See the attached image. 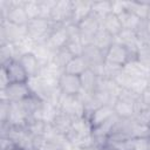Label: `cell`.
<instances>
[{"mask_svg":"<svg viewBox=\"0 0 150 150\" xmlns=\"http://www.w3.org/2000/svg\"><path fill=\"white\" fill-rule=\"evenodd\" d=\"M87 69H88V64H87L86 60L83 59V56H74L68 62V64L64 67L63 71L64 73H68V74H73V75L80 76Z\"/></svg>","mask_w":150,"mask_h":150,"instance_id":"22","label":"cell"},{"mask_svg":"<svg viewBox=\"0 0 150 150\" xmlns=\"http://www.w3.org/2000/svg\"><path fill=\"white\" fill-rule=\"evenodd\" d=\"M144 25H145V29H146V32L150 34V16L144 21Z\"/></svg>","mask_w":150,"mask_h":150,"instance_id":"38","label":"cell"},{"mask_svg":"<svg viewBox=\"0 0 150 150\" xmlns=\"http://www.w3.org/2000/svg\"><path fill=\"white\" fill-rule=\"evenodd\" d=\"M57 108L73 118L86 116L84 104L79 96H70V95L61 94L57 101Z\"/></svg>","mask_w":150,"mask_h":150,"instance_id":"2","label":"cell"},{"mask_svg":"<svg viewBox=\"0 0 150 150\" xmlns=\"http://www.w3.org/2000/svg\"><path fill=\"white\" fill-rule=\"evenodd\" d=\"M128 9V1H112L111 0V13L120 15Z\"/></svg>","mask_w":150,"mask_h":150,"instance_id":"35","label":"cell"},{"mask_svg":"<svg viewBox=\"0 0 150 150\" xmlns=\"http://www.w3.org/2000/svg\"><path fill=\"white\" fill-rule=\"evenodd\" d=\"M80 30V40L84 46L91 45L95 34L101 28V20L93 13L77 23Z\"/></svg>","mask_w":150,"mask_h":150,"instance_id":"5","label":"cell"},{"mask_svg":"<svg viewBox=\"0 0 150 150\" xmlns=\"http://www.w3.org/2000/svg\"><path fill=\"white\" fill-rule=\"evenodd\" d=\"M115 41L125 46L132 54H137V50L141 46L136 32L135 30H129V29H122V32L115 38Z\"/></svg>","mask_w":150,"mask_h":150,"instance_id":"16","label":"cell"},{"mask_svg":"<svg viewBox=\"0 0 150 150\" xmlns=\"http://www.w3.org/2000/svg\"><path fill=\"white\" fill-rule=\"evenodd\" d=\"M149 79H150V69H149Z\"/></svg>","mask_w":150,"mask_h":150,"instance_id":"41","label":"cell"},{"mask_svg":"<svg viewBox=\"0 0 150 150\" xmlns=\"http://www.w3.org/2000/svg\"><path fill=\"white\" fill-rule=\"evenodd\" d=\"M105 62L112 63L115 66L118 67H124L129 61L131 60H136V55L132 54L125 46L118 43V42H114L110 48L105 52Z\"/></svg>","mask_w":150,"mask_h":150,"instance_id":"3","label":"cell"},{"mask_svg":"<svg viewBox=\"0 0 150 150\" xmlns=\"http://www.w3.org/2000/svg\"><path fill=\"white\" fill-rule=\"evenodd\" d=\"M141 100H142V102H143L144 104L150 105V83H149V86L146 87V89L144 90V93L141 95Z\"/></svg>","mask_w":150,"mask_h":150,"instance_id":"37","label":"cell"},{"mask_svg":"<svg viewBox=\"0 0 150 150\" xmlns=\"http://www.w3.org/2000/svg\"><path fill=\"white\" fill-rule=\"evenodd\" d=\"M136 60L146 69H150V45H141L137 54Z\"/></svg>","mask_w":150,"mask_h":150,"instance_id":"30","label":"cell"},{"mask_svg":"<svg viewBox=\"0 0 150 150\" xmlns=\"http://www.w3.org/2000/svg\"><path fill=\"white\" fill-rule=\"evenodd\" d=\"M102 150H107V149H102Z\"/></svg>","mask_w":150,"mask_h":150,"instance_id":"42","label":"cell"},{"mask_svg":"<svg viewBox=\"0 0 150 150\" xmlns=\"http://www.w3.org/2000/svg\"><path fill=\"white\" fill-rule=\"evenodd\" d=\"M132 150H148V138H132Z\"/></svg>","mask_w":150,"mask_h":150,"instance_id":"36","label":"cell"},{"mask_svg":"<svg viewBox=\"0 0 150 150\" xmlns=\"http://www.w3.org/2000/svg\"><path fill=\"white\" fill-rule=\"evenodd\" d=\"M115 115V111H114V108L112 105H109V104H105V105H102L100 108H97L89 117V123L91 125V128L94 127H97L102 123H105L107 121L111 120Z\"/></svg>","mask_w":150,"mask_h":150,"instance_id":"15","label":"cell"},{"mask_svg":"<svg viewBox=\"0 0 150 150\" xmlns=\"http://www.w3.org/2000/svg\"><path fill=\"white\" fill-rule=\"evenodd\" d=\"M123 70L132 79H135V77H149V69L143 67L137 60L129 61L123 67Z\"/></svg>","mask_w":150,"mask_h":150,"instance_id":"24","label":"cell"},{"mask_svg":"<svg viewBox=\"0 0 150 150\" xmlns=\"http://www.w3.org/2000/svg\"><path fill=\"white\" fill-rule=\"evenodd\" d=\"M1 150H22V149H20L18 145H12V146H8V148H6V149H1Z\"/></svg>","mask_w":150,"mask_h":150,"instance_id":"39","label":"cell"},{"mask_svg":"<svg viewBox=\"0 0 150 150\" xmlns=\"http://www.w3.org/2000/svg\"><path fill=\"white\" fill-rule=\"evenodd\" d=\"M149 45H150V43H149Z\"/></svg>","mask_w":150,"mask_h":150,"instance_id":"43","label":"cell"},{"mask_svg":"<svg viewBox=\"0 0 150 150\" xmlns=\"http://www.w3.org/2000/svg\"><path fill=\"white\" fill-rule=\"evenodd\" d=\"M80 80H81V86H82L81 91L87 93V94H94L98 87L100 76L94 70L88 68L83 74L80 75Z\"/></svg>","mask_w":150,"mask_h":150,"instance_id":"18","label":"cell"},{"mask_svg":"<svg viewBox=\"0 0 150 150\" xmlns=\"http://www.w3.org/2000/svg\"><path fill=\"white\" fill-rule=\"evenodd\" d=\"M149 83H150L149 77H135L131 80L129 87L125 89H130L131 91H134L135 94L141 96L144 93V90L146 89V87L149 86Z\"/></svg>","mask_w":150,"mask_h":150,"instance_id":"28","label":"cell"},{"mask_svg":"<svg viewBox=\"0 0 150 150\" xmlns=\"http://www.w3.org/2000/svg\"><path fill=\"white\" fill-rule=\"evenodd\" d=\"M73 121H74L73 117H70L69 115H67L66 112H63V111H61V110L59 109L56 116L54 117V120L52 121L50 124H52V127L54 128V130H55L57 134H60V135H62V136L66 137V135H67V134L70 131V129H71Z\"/></svg>","mask_w":150,"mask_h":150,"instance_id":"17","label":"cell"},{"mask_svg":"<svg viewBox=\"0 0 150 150\" xmlns=\"http://www.w3.org/2000/svg\"><path fill=\"white\" fill-rule=\"evenodd\" d=\"M66 47L73 56H82L86 46L81 42L80 39H70Z\"/></svg>","mask_w":150,"mask_h":150,"instance_id":"32","label":"cell"},{"mask_svg":"<svg viewBox=\"0 0 150 150\" xmlns=\"http://www.w3.org/2000/svg\"><path fill=\"white\" fill-rule=\"evenodd\" d=\"M91 6H93V1H82V0L73 1L70 22L77 25L83 19H86L88 15H90L91 14Z\"/></svg>","mask_w":150,"mask_h":150,"instance_id":"14","label":"cell"},{"mask_svg":"<svg viewBox=\"0 0 150 150\" xmlns=\"http://www.w3.org/2000/svg\"><path fill=\"white\" fill-rule=\"evenodd\" d=\"M56 0H40V18L49 19Z\"/></svg>","mask_w":150,"mask_h":150,"instance_id":"33","label":"cell"},{"mask_svg":"<svg viewBox=\"0 0 150 150\" xmlns=\"http://www.w3.org/2000/svg\"><path fill=\"white\" fill-rule=\"evenodd\" d=\"M18 60H19V62L21 63V66L23 67V69L26 70V73H27V75H28L29 79L40 75L42 64H41L40 60L35 56L34 53H32V52L25 53V54H22Z\"/></svg>","mask_w":150,"mask_h":150,"instance_id":"13","label":"cell"},{"mask_svg":"<svg viewBox=\"0 0 150 150\" xmlns=\"http://www.w3.org/2000/svg\"><path fill=\"white\" fill-rule=\"evenodd\" d=\"M23 8L29 20L40 18V0H25Z\"/></svg>","mask_w":150,"mask_h":150,"instance_id":"31","label":"cell"},{"mask_svg":"<svg viewBox=\"0 0 150 150\" xmlns=\"http://www.w3.org/2000/svg\"><path fill=\"white\" fill-rule=\"evenodd\" d=\"M74 56L70 54V52L67 49V47H63V48H60L55 52L54 54V59L53 61L62 69H64V67L68 64V62L73 59Z\"/></svg>","mask_w":150,"mask_h":150,"instance_id":"29","label":"cell"},{"mask_svg":"<svg viewBox=\"0 0 150 150\" xmlns=\"http://www.w3.org/2000/svg\"><path fill=\"white\" fill-rule=\"evenodd\" d=\"M55 23L52 22L49 19L43 18H36L33 20H29L27 23V33L28 36L35 42V43H42L46 42L53 29L55 28Z\"/></svg>","mask_w":150,"mask_h":150,"instance_id":"1","label":"cell"},{"mask_svg":"<svg viewBox=\"0 0 150 150\" xmlns=\"http://www.w3.org/2000/svg\"><path fill=\"white\" fill-rule=\"evenodd\" d=\"M150 136V127L145 124H141L132 118L130 137L131 138H148Z\"/></svg>","mask_w":150,"mask_h":150,"instance_id":"27","label":"cell"},{"mask_svg":"<svg viewBox=\"0 0 150 150\" xmlns=\"http://www.w3.org/2000/svg\"><path fill=\"white\" fill-rule=\"evenodd\" d=\"M23 5H25V0L23 1L11 0V7L4 21H8L18 26H27V23L29 22V18L23 8Z\"/></svg>","mask_w":150,"mask_h":150,"instance_id":"10","label":"cell"},{"mask_svg":"<svg viewBox=\"0 0 150 150\" xmlns=\"http://www.w3.org/2000/svg\"><path fill=\"white\" fill-rule=\"evenodd\" d=\"M0 100H8L9 102H22L25 98L32 95V90L28 82H20L9 83L7 88L0 90Z\"/></svg>","mask_w":150,"mask_h":150,"instance_id":"7","label":"cell"},{"mask_svg":"<svg viewBox=\"0 0 150 150\" xmlns=\"http://www.w3.org/2000/svg\"><path fill=\"white\" fill-rule=\"evenodd\" d=\"M115 42V38L109 34L105 29H103L102 27L98 29V32L95 34L93 41H91V45H94L95 47H97L100 50H102L104 54L105 52L110 48V46Z\"/></svg>","mask_w":150,"mask_h":150,"instance_id":"20","label":"cell"},{"mask_svg":"<svg viewBox=\"0 0 150 150\" xmlns=\"http://www.w3.org/2000/svg\"><path fill=\"white\" fill-rule=\"evenodd\" d=\"M134 120L141 124H145L150 127V105H146L139 100L137 105V111L134 116Z\"/></svg>","mask_w":150,"mask_h":150,"instance_id":"26","label":"cell"},{"mask_svg":"<svg viewBox=\"0 0 150 150\" xmlns=\"http://www.w3.org/2000/svg\"><path fill=\"white\" fill-rule=\"evenodd\" d=\"M69 40L70 38H69V33L67 30L66 25H56L46 42L54 52H56L57 49L66 47Z\"/></svg>","mask_w":150,"mask_h":150,"instance_id":"12","label":"cell"},{"mask_svg":"<svg viewBox=\"0 0 150 150\" xmlns=\"http://www.w3.org/2000/svg\"><path fill=\"white\" fill-rule=\"evenodd\" d=\"M128 11L141 20H146L150 15V1H128Z\"/></svg>","mask_w":150,"mask_h":150,"instance_id":"23","label":"cell"},{"mask_svg":"<svg viewBox=\"0 0 150 150\" xmlns=\"http://www.w3.org/2000/svg\"><path fill=\"white\" fill-rule=\"evenodd\" d=\"M1 68L6 71L9 83H20V82H28L29 77L19 62V60H11L5 64H1Z\"/></svg>","mask_w":150,"mask_h":150,"instance_id":"11","label":"cell"},{"mask_svg":"<svg viewBox=\"0 0 150 150\" xmlns=\"http://www.w3.org/2000/svg\"><path fill=\"white\" fill-rule=\"evenodd\" d=\"M91 13L102 20L104 16L111 13V0H103V1H93Z\"/></svg>","mask_w":150,"mask_h":150,"instance_id":"25","label":"cell"},{"mask_svg":"<svg viewBox=\"0 0 150 150\" xmlns=\"http://www.w3.org/2000/svg\"><path fill=\"white\" fill-rule=\"evenodd\" d=\"M11 110V102L8 100H0V123L6 124Z\"/></svg>","mask_w":150,"mask_h":150,"instance_id":"34","label":"cell"},{"mask_svg":"<svg viewBox=\"0 0 150 150\" xmlns=\"http://www.w3.org/2000/svg\"><path fill=\"white\" fill-rule=\"evenodd\" d=\"M101 27L103 29H105L109 34H111L114 38H116L122 32V29H123L118 15H116L114 13L108 14L107 16H104L101 20Z\"/></svg>","mask_w":150,"mask_h":150,"instance_id":"19","label":"cell"},{"mask_svg":"<svg viewBox=\"0 0 150 150\" xmlns=\"http://www.w3.org/2000/svg\"><path fill=\"white\" fill-rule=\"evenodd\" d=\"M148 150H150V136L148 137Z\"/></svg>","mask_w":150,"mask_h":150,"instance_id":"40","label":"cell"},{"mask_svg":"<svg viewBox=\"0 0 150 150\" xmlns=\"http://www.w3.org/2000/svg\"><path fill=\"white\" fill-rule=\"evenodd\" d=\"M71 6L73 1L61 0L56 1L50 14V21L55 25H64L71 20Z\"/></svg>","mask_w":150,"mask_h":150,"instance_id":"9","label":"cell"},{"mask_svg":"<svg viewBox=\"0 0 150 150\" xmlns=\"http://www.w3.org/2000/svg\"><path fill=\"white\" fill-rule=\"evenodd\" d=\"M83 59L86 60L88 68L94 70L100 77L103 74V68L105 63V55L102 50H100L94 45H88L83 50Z\"/></svg>","mask_w":150,"mask_h":150,"instance_id":"6","label":"cell"},{"mask_svg":"<svg viewBox=\"0 0 150 150\" xmlns=\"http://www.w3.org/2000/svg\"><path fill=\"white\" fill-rule=\"evenodd\" d=\"M57 88L63 95L77 96L82 90L80 76L63 71L57 80Z\"/></svg>","mask_w":150,"mask_h":150,"instance_id":"8","label":"cell"},{"mask_svg":"<svg viewBox=\"0 0 150 150\" xmlns=\"http://www.w3.org/2000/svg\"><path fill=\"white\" fill-rule=\"evenodd\" d=\"M118 18H120L123 29H129V30H135V32L144 21V20H141L137 15H135L132 12H130L128 9L125 12H123L122 14H120Z\"/></svg>","mask_w":150,"mask_h":150,"instance_id":"21","label":"cell"},{"mask_svg":"<svg viewBox=\"0 0 150 150\" xmlns=\"http://www.w3.org/2000/svg\"><path fill=\"white\" fill-rule=\"evenodd\" d=\"M27 35V26H18L8 21H0V45L16 43Z\"/></svg>","mask_w":150,"mask_h":150,"instance_id":"4","label":"cell"}]
</instances>
